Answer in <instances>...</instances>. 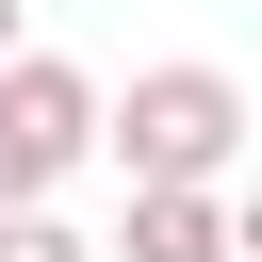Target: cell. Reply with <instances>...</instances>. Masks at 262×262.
I'll use <instances>...</instances> for the list:
<instances>
[{"label": "cell", "mask_w": 262, "mask_h": 262, "mask_svg": "<svg viewBox=\"0 0 262 262\" xmlns=\"http://www.w3.org/2000/svg\"><path fill=\"white\" fill-rule=\"evenodd\" d=\"M98 147V82L66 49H16L0 66V213H49V180Z\"/></svg>", "instance_id": "cell-2"}, {"label": "cell", "mask_w": 262, "mask_h": 262, "mask_svg": "<svg viewBox=\"0 0 262 262\" xmlns=\"http://www.w3.org/2000/svg\"><path fill=\"white\" fill-rule=\"evenodd\" d=\"M0 66H16V0H0Z\"/></svg>", "instance_id": "cell-5"}, {"label": "cell", "mask_w": 262, "mask_h": 262, "mask_svg": "<svg viewBox=\"0 0 262 262\" xmlns=\"http://www.w3.org/2000/svg\"><path fill=\"white\" fill-rule=\"evenodd\" d=\"M0 262H98V246H82L66 213H0Z\"/></svg>", "instance_id": "cell-4"}, {"label": "cell", "mask_w": 262, "mask_h": 262, "mask_svg": "<svg viewBox=\"0 0 262 262\" xmlns=\"http://www.w3.org/2000/svg\"><path fill=\"white\" fill-rule=\"evenodd\" d=\"M115 262H246V213H229L213 180H147L131 229H115Z\"/></svg>", "instance_id": "cell-3"}, {"label": "cell", "mask_w": 262, "mask_h": 262, "mask_svg": "<svg viewBox=\"0 0 262 262\" xmlns=\"http://www.w3.org/2000/svg\"><path fill=\"white\" fill-rule=\"evenodd\" d=\"M98 147L131 164V196H147V180H229L246 82H229V66H131V98H98Z\"/></svg>", "instance_id": "cell-1"}]
</instances>
